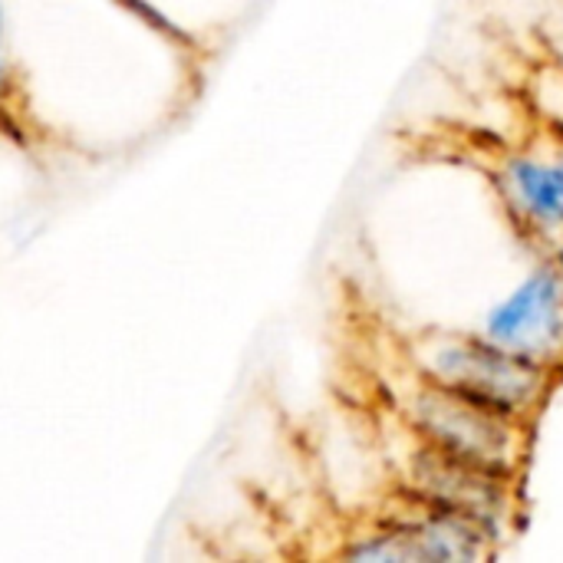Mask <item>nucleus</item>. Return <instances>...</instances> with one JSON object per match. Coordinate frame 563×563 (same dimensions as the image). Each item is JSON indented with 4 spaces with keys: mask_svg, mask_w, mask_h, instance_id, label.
I'll use <instances>...</instances> for the list:
<instances>
[{
    "mask_svg": "<svg viewBox=\"0 0 563 563\" xmlns=\"http://www.w3.org/2000/svg\"><path fill=\"white\" fill-rule=\"evenodd\" d=\"M393 412L409 439L435 452L465 459L472 465L511 478L528 475L534 426L518 422L492 406H482L416 373L412 366H406V376H399L393 389Z\"/></svg>",
    "mask_w": 563,
    "mask_h": 563,
    "instance_id": "1",
    "label": "nucleus"
},
{
    "mask_svg": "<svg viewBox=\"0 0 563 563\" xmlns=\"http://www.w3.org/2000/svg\"><path fill=\"white\" fill-rule=\"evenodd\" d=\"M406 366L528 426L561 386L558 376L485 340L475 327L422 330L406 346Z\"/></svg>",
    "mask_w": 563,
    "mask_h": 563,
    "instance_id": "2",
    "label": "nucleus"
},
{
    "mask_svg": "<svg viewBox=\"0 0 563 563\" xmlns=\"http://www.w3.org/2000/svg\"><path fill=\"white\" fill-rule=\"evenodd\" d=\"M505 541L442 508L416 505L393 495V505L353 521L340 538L336 558L353 563H478L498 558Z\"/></svg>",
    "mask_w": 563,
    "mask_h": 563,
    "instance_id": "3",
    "label": "nucleus"
},
{
    "mask_svg": "<svg viewBox=\"0 0 563 563\" xmlns=\"http://www.w3.org/2000/svg\"><path fill=\"white\" fill-rule=\"evenodd\" d=\"M521 485L525 478H511V475L472 465L465 459L435 452L406 435V459L399 462L393 495L416 501V505L465 515L492 528L508 544L525 511Z\"/></svg>",
    "mask_w": 563,
    "mask_h": 563,
    "instance_id": "4",
    "label": "nucleus"
},
{
    "mask_svg": "<svg viewBox=\"0 0 563 563\" xmlns=\"http://www.w3.org/2000/svg\"><path fill=\"white\" fill-rule=\"evenodd\" d=\"M475 330L563 379V274L554 261L534 251L531 267L482 310Z\"/></svg>",
    "mask_w": 563,
    "mask_h": 563,
    "instance_id": "5",
    "label": "nucleus"
},
{
    "mask_svg": "<svg viewBox=\"0 0 563 563\" xmlns=\"http://www.w3.org/2000/svg\"><path fill=\"white\" fill-rule=\"evenodd\" d=\"M495 188L511 224L538 251L563 234V165L548 135L501 145L492 162Z\"/></svg>",
    "mask_w": 563,
    "mask_h": 563,
    "instance_id": "6",
    "label": "nucleus"
},
{
    "mask_svg": "<svg viewBox=\"0 0 563 563\" xmlns=\"http://www.w3.org/2000/svg\"><path fill=\"white\" fill-rule=\"evenodd\" d=\"M538 251H544V254L554 261V267L563 274V234H558L554 241H548V244H544V247H538Z\"/></svg>",
    "mask_w": 563,
    "mask_h": 563,
    "instance_id": "7",
    "label": "nucleus"
},
{
    "mask_svg": "<svg viewBox=\"0 0 563 563\" xmlns=\"http://www.w3.org/2000/svg\"><path fill=\"white\" fill-rule=\"evenodd\" d=\"M541 135H548V132H541ZM548 142H551L554 155L561 158V165H563V132H554V135H548Z\"/></svg>",
    "mask_w": 563,
    "mask_h": 563,
    "instance_id": "8",
    "label": "nucleus"
},
{
    "mask_svg": "<svg viewBox=\"0 0 563 563\" xmlns=\"http://www.w3.org/2000/svg\"><path fill=\"white\" fill-rule=\"evenodd\" d=\"M0 96H3V63H0Z\"/></svg>",
    "mask_w": 563,
    "mask_h": 563,
    "instance_id": "9",
    "label": "nucleus"
}]
</instances>
